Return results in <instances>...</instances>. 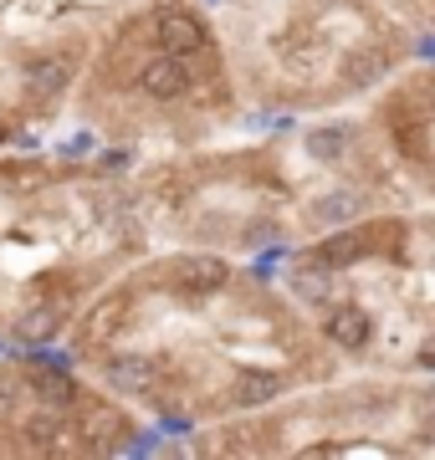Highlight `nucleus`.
I'll return each mask as SVG.
<instances>
[{
  "instance_id": "4468645a",
  "label": "nucleus",
  "mask_w": 435,
  "mask_h": 460,
  "mask_svg": "<svg viewBox=\"0 0 435 460\" xmlns=\"http://www.w3.org/2000/svg\"><path fill=\"white\" fill-rule=\"evenodd\" d=\"M36 399H41V404H62V410H72V404L83 399V389H77L62 368H47V374H36Z\"/></svg>"
},
{
  "instance_id": "aec40b11",
  "label": "nucleus",
  "mask_w": 435,
  "mask_h": 460,
  "mask_svg": "<svg viewBox=\"0 0 435 460\" xmlns=\"http://www.w3.org/2000/svg\"><path fill=\"white\" fill-rule=\"evenodd\" d=\"M5 138H11V128H5V123H0V144H5Z\"/></svg>"
},
{
  "instance_id": "6ab92c4d",
  "label": "nucleus",
  "mask_w": 435,
  "mask_h": 460,
  "mask_svg": "<svg viewBox=\"0 0 435 460\" xmlns=\"http://www.w3.org/2000/svg\"><path fill=\"white\" fill-rule=\"evenodd\" d=\"M420 51H425V57H435V36H431V41H420Z\"/></svg>"
},
{
  "instance_id": "f257e3e1",
  "label": "nucleus",
  "mask_w": 435,
  "mask_h": 460,
  "mask_svg": "<svg viewBox=\"0 0 435 460\" xmlns=\"http://www.w3.org/2000/svg\"><path fill=\"white\" fill-rule=\"evenodd\" d=\"M164 281H169V292L190 296V302H205V296H216L231 281V266L220 256H174L164 266Z\"/></svg>"
},
{
  "instance_id": "9b49d317",
  "label": "nucleus",
  "mask_w": 435,
  "mask_h": 460,
  "mask_svg": "<svg viewBox=\"0 0 435 460\" xmlns=\"http://www.w3.org/2000/svg\"><path fill=\"white\" fill-rule=\"evenodd\" d=\"M282 374H271V368H241L231 384V399L235 404H246V410H256V404H271V399H282Z\"/></svg>"
},
{
  "instance_id": "39448f33",
  "label": "nucleus",
  "mask_w": 435,
  "mask_h": 460,
  "mask_svg": "<svg viewBox=\"0 0 435 460\" xmlns=\"http://www.w3.org/2000/svg\"><path fill=\"white\" fill-rule=\"evenodd\" d=\"M368 215V195L364 190H349V184H338V190H328V195H318L313 205H307V220L313 226H353V220H364Z\"/></svg>"
},
{
  "instance_id": "f03ea898",
  "label": "nucleus",
  "mask_w": 435,
  "mask_h": 460,
  "mask_svg": "<svg viewBox=\"0 0 435 460\" xmlns=\"http://www.w3.org/2000/svg\"><path fill=\"white\" fill-rule=\"evenodd\" d=\"M102 384L113 394H154L159 389V363L149 353H134V348H113L102 358Z\"/></svg>"
},
{
  "instance_id": "1a4fd4ad",
  "label": "nucleus",
  "mask_w": 435,
  "mask_h": 460,
  "mask_svg": "<svg viewBox=\"0 0 435 460\" xmlns=\"http://www.w3.org/2000/svg\"><path fill=\"white\" fill-rule=\"evenodd\" d=\"M287 292L307 302V307H328V296H333V266H323L318 256L313 261H302L287 271Z\"/></svg>"
},
{
  "instance_id": "9d476101",
  "label": "nucleus",
  "mask_w": 435,
  "mask_h": 460,
  "mask_svg": "<svg viewBox=\"0 0 435 460\" xmlns=\"http://www.w3.org/2000/svg\"><path fill=\"white\" fill-rule=\"evenodd\" d=\"M123 323H129V302H123V296H108V302H98V307L87 313L83 332H77V348H102V343H113Z\"/></svg>"
},
{
  "instance_id": "20e7f679",
  "label": "nucleus",
  "mask_w": 435,
  "mask_h": 460,
  "mask_svg": "<svg viewBox=\"0 0 435 460\" xmlns=\"http://www.w3.org/2000/svg\"><path fill=\"white\" fill-rule=\"evenodd\" d=\"M323 338L333 348H364L368 338H374V317L359 307V302H333L328 307V317H323Z\"/></svg>"
},
{
  "instance_id": "7ed1b4c3",
  "label": "nucleus",
  "mask_w": 435,
  "mask_h": 460,
  "mask_svg": "<svg viewBox=\"0 0 435 460\" xmlns=\"http://www.w3.org/2000/svg\"><path fill=\"white\" fill-rule=\"evenodd\" d=\"M195 87V77H190V66L174 57V51H159V57H149V62L138 66V93L149 102H174L184 98Z\"/></svg>"
},
{
  "instance_id": "a211bd4d",
  "label": "nucleus",
  "mask_w": 435,
  "mask_h": 460,
  "mask_svg": "<svg viewBox=\"0 0 435 460\" xmlns=\"http://www.w3.org/2000/svg\"><path fill=\"white\" fill-rule=\"evenodd\" d=\"M420 368H435V343L425 348V353H420Z\"/></svg>"
},
{
  "instance_id": "f8f14e48",
  "label": "nucleus",
  "mask_w": 435,
  "mask_h": 460,
  "mask_svg": "<svg viewBox=\"0 0 435 460\" xmlns=\"http://www.w3.org/2000/svg\"><path fill=\"white\" fill-rule=\"evenodd\" d=\"M72 83V62L62 57H41V62H26V87L41 93V98H57V93H67Z\"/></svg>"
},
{
  "instance_id": "f3484780",
  "label": "nucleus",
  "mask_w": 435,
  "mask_h": 460,
  "mask_svg": "<svg viewBox=\"0 0 435 460\" xmlns=\"http://www.w3.org/2000/svg\"><path fill=\"white\" fill-rule=\"evenodd\" d=\"M16 389H21L16 378H11V374H0V414H5L11 404H16Z\"/></svg>"
},
{
  "instance_id": "2eb2a0df",
  "label": "nucleus",
  "mask_w": 435,
  "mask_h": 460,
  "mask_svg": "<svg viewBox=\"0 0 435 460\" xmlns=\"http://www.w3.org/2000/svg\"><path fill=\"white\" fill-rule=\"evenodd\" d=\"M307 148H313L318 159H338V154L349 148V128H343V123H333V128H318L313 138H307Z\"/></svg>"
},
{
  "instance_id": "6e6552de",
  "label": "nucleus",
  "mask_w": 435,
  "mask_h": 460,
  "mask_svg": "<svg viewBox=\"0 0 435 460\" xmlns=\"http://www.w3.org/2000/svg\"><path fill=\"white\" fill-rule=\"evenodd\" d=\"M364 251H368V235H364V230L338 226V230H328L318 246H313V256H318L323 266H333V271H349V266L364 261Z\"/></svg>"
},
{
  "instance_id": "0eeeda50",
  "label": "nucleus",
  "mask_w": 435,
  "mask_h": 460,
  "mask_svg": "<svg viewBox=\"0 0 435 460\" xmlns=\"http://www.w3.org/2000/svg\"><path fill=\"white\" fill-rule=\"evenodd\" d=\"M154 41H159V51H174V57H184V51L205 47V26L190 11H164V16H154Z\"/></svg>"
},
{
  "instance_id": "ddd939ff",
  "label": "nucleus",
  "mask_w": 435,
  "mask_h": 460,
  "mask_svg": "<svg viewBox=\"0 0 435 460\" xmlns=\"http://www.w3.org/2000/svg\"><path fill=\"white\" fill-rule=\"evenodd\" d=\"M57 328H62V307H51V302L26 307L21 323H16V332L26 338V343H47V338H57Z\"/></svg>"
},
{
  "instance_id": "dca6fc26",
  "label": "nucleus",
  "mask_w": 435,
  "mask_h": 460,
  "mask_svg": "<svg viewBox=\"0 0 435 460\" xmlns=\"http://www.w3.org/2000/svg\"><path fill=\"white\" fill-rule=\"evenodd\" d=\"M420 429H425V440H435V394L420 399Z\"/></svg>"
},
{
  "instance_id": "423d86ee",
  "label": "nucleus",
  "mask_w": 435,
  "mask_h": 460,
  "mask_svg": "<svg viewBox=\"0 0 435 460\" xmlns=\"http://www.w3.org/2000/svg\"><path fill=\"white\" fill-rule=\"evenodd\" d=\"M83 404V420H77V435H83L87 450H113L118 445V429L123 425V414L113 410V404H102V399H77Z\"/></svg>"
}]
</instances>
